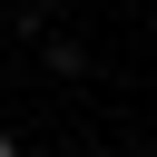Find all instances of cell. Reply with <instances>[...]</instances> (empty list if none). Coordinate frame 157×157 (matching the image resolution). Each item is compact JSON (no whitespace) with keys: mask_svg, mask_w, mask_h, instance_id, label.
Segmentation results:
<instances>
[{"mask_svg":"<svg viewBox=\"0 0 157 157\" xmlns=\"http://www.w3.org/2000/svg\"><path fill=\"white\" fill-rule=\"evenodd\" d=\"M137 157H157V147H137Z\"/></svg>","mask_w":157,"mask_h":157,"instance_id":"2","label":"cell"},{"mask_svg":"<svg viewBox=\"0 0 157 157\" xmlns=\"http://www.w3.org/2000/svg\"><path fill=\"white\" fill-rule=\"evenodd\" d=\"M0 157H20V137H10V128H0Z\"/></svg>","mask_w":157,"mask_h":157,"instance_id":"1","label":"cell"}]
</instances>
